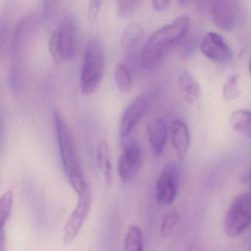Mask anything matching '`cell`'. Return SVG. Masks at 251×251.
Returning <instances> with one entry per match:
<instances>
[{"mask_svg":"<svg viewBox=\"0 0 251 251\" xmlns=\"http://www.w3.org/2000/svg\"><path fill=\"white\" fill-rule=\"evenodd\" d=\"M181 169L178 164L165 165L156 184V201L162 206H169L176 199L180 187Z\"/></svg>","mask_w":251,"mask_h":251,"instance_id":"7","label":"cell"},{"mask_svg":"<svg viewBox=\"0 0 251 251\" xmlns=\"http://www.w3.org/2000/svg\"><path fill=\"white\" fill-rule=\"evenodd\" d=\"M186 251H200L195 246H191L187 249Z\"/></svg>","mask_w":251,"mask_h":251,"instance_id":"30","label":"cell"},{"mask_svg":"<svg viewBox=\"0 0 251 251\" xmlns=\"http://www.w3.org/2000/svg\"><path fill=\"white\" fill-rule=\"evenodd\" d=\"M240 75H232L225 79L223 85V97L227 101H233L238 98L241 93Z\"/></svg>","mask_w":251,"mask_h":251,"instance_id":"20","label":"cell"},{"mask_svg":"<svg viewBox=\"0 0 251 251\" xmlns=\"http://www.w3.org/2000/svg\"><path fill=\"white\" fill-rule=\"evenodd\" d=\"M202 53L212 61L224 63L231 58V50L224 38L219 34L209 32L200 43Z\"/></svg>","mask_w":251,"mask_h":251,"instance_id":"11","label":"cell"},{"mask_svg":"<svg viewBox=\"0 0 251 251\" xmlns=\"http://www.w3.org/2000/svg\"><path fill=\"white\" fill-rule=\"evenodd\" d=\"M139 1V0H117L116 10L118 16L125 19L134 14L138 7Z\"/></svg>","mask_w":251,"mask_h":251,"instance_id":"23","label":"cell"},{"mask_svg":"<svg viewBox=\"0 0 251 251\" xmlns=\"http://www.w3.org/2000/svg\"><path fill=\"white\" fill-rule=\"evenodd\" d=\"M229 125L236 132L251 137V112L246 110H237L231 113Z\"/></svg>","mask_w":251,"mask_h":251,"instance_id":"17","label":"cell"},{"mask_svg":"<svg viewBox=\"0 0 251 251\" xmlns=\"http://www.w3.org/2000/svg\"><path fill=\"white\" fill-rule=\"evenodd\" d=\"M144 237L139 227L131 225L128 227L124 240V251H143Z\"/></svg>","mask_w":251,"mask_h":251,"instance_id":"18","label":"cell"},{"mask_svg":"<svg viewBox=\"0 0 251 251\" xmlns=\"http://www.w3.org/2000/svg\"><path fill=\"white\" fill-rule=\"evenodd\" d=\"M171 140L174 150L180 160H184L191 146L190 128L181 120L174 121L170 127Z\"/></svg>","mask_w":251,"mask_h":251,"instance_id":"12","label":"cell"},{"mask_svg":"<svg viewBox=\"0 0 251 251\" xmlns=\"http://www.w3.org/2000/svg\"><path fill=\"white\" fill-rule=\"evenodd\" d=\"M54 123L62 165L70 182L84 176L78 151L70 129L58 112L54 113Z\"/></svg>","mask_w":251,"mask_h":251,"instance_id":"3","label":"cell"},{"mask_svg":"<svg viewBox=\"0 0 251 251\" xmlns=\"http://www.w3.org/2000/svg\"><path fill=\"white\" fill-rule=\"evenodd\" d=\"M153 6L157 11H164L167 8L170 0H152Z\"/></svg>","mask_w":251,"mask_h":251,"instance_id":"26","label":"cell"},{"mask_svg":"<svg viewBox=\"0 0 251 251\" xmlns=\"http://www.w3.org/2000/svg\"><path fill=\"white\" fill-rule=\"evenodd\" d=\"M13 204V192L7 190L0 199V229H4L11 214Z\"/></svg>","mask_w":251,"mask_h":251,"instance_id":"21","label":"cell"},{"mask_svg":"<svg viewBox=\"0 0 251 251\" xmlns=\"http://www.w3.org/2000/svg\"><path fill=\"white\" fill-rule=\"evenodd\" d=\"M178 2L180 4H182V5H187L190 2L191 0H177Z\"/></svg>","mask_w":251,"mask_h":251,"instance_id":"29","label":"cell"},{"mask_svg":"<svg viewBox=\"0 0 251 251\" xmlns=\"http://www.w3.org/2000/svg\"><path fill=\"white\" fill-rule=\"evenodd\" d=\"M97 166L104 178L106 185L112 184V165L111 162L110 149L105 140H99L96 149Z\"/></svg>","mask_w":251,"mask_h":251,"instance_id":"15","label":"cell"},{"mask_svg":"<svg viewBox=\"0 0 251 251\" xmlns=\"http://www.w3.org/2000/svg\"><path fill=\"white\" fill-rule=\"evenodd\" d=\"M251 225V193L237 196L230 205L225 221L224 230L231 237L243 234Z\"/></svg>","mask_w":251,"mask_h":251,"instance_id":"5","label":"cell"},{"mask_svg":"<svg viewBox=\"0 0 251 251\" xmlns=\"http://www.w3.org/2000/svg\"><path fill=\"white\" fill-rule=\"evenodd\" d=\"M106 70V54L103 43L93 38L87 43L81 69L80 87L85 96L94 94L101 85Z\"/></svg>","mask_w":251,"mask_h":251,"instance_id":"2","label":"cell"},{"mask_svg":"<svg viewBox=\"0 0 251 251\" xmlns=\"http://www.w3.org/2000/svg\"><path fill=\"white\" fill-rule=\"evenodd\" d=\"M147 137L152 153L156 156L163 153L167 141L168 131L164 119L156 118L149 122L147 127Z\"/></svg>","mask_w":251,"mask_h":251,"instance_id":"13","label":"cell"},{"mask_svg":"<svg viewBox=\"0 0 251 251\" xmlns=\"http://www.w3.org/2000/svg\"><path fill=\"white\" fill-rule=\"evenodd\" d=\"M60 0H42L43 16L46 21H50L57 13Z\"/></svg>","mask_w":251,"mask_h":251,"instance_id":"24","label":"cell"},{"mask_svg":"<svg viewBox=\"0 0 251 251\" xmlns=\"http://www.w3.org/2000/svg\"><path fill=\"white\" fill-rule=\"evenodd\" d=\"M144 38V30L138 24L128 25L120 38V47L125 51H131L137 48Z\"/></svg>","mask_w":251,"mask_h":251,"instance_id":"16","label":"cell"},{"mask_svg":"<svg viewBox=\"0 0 251 251\" xmlns=\"http://www.w3.org/2000/svg\"><path fill=\"white\" fill-rule=\"evenodd\" d=\"M249 186H250V189H251V171L250 174H249Z\"/></svg>","mask_w":251,"mask_h":251,"instance_id":"31","label":"cell"},{"mask_svg":"<svg viewBox=\"0 0 251 251\" xmlns=\"http://www.w3.org/2000/svg\"><path fill=\"white\" fill-rule=\"evenodd\" d=\"M249 72H250V74L251 75V60L250 62V64H249Z\"/></svg>","mask_w":251,"mask_h":251,"instance_id":"32","label":"cell"},{"mask_svg":"<svg viewBox=\"0 0 251 251\" xmlns=\"http://www.w3.org/2000/svg\"><path fill=\"white\" fill-rule=\"evenodd\" d=\"M76 207L66 221L63 229V242L64 245H70L81 231L91 209L92 202L91 187L78 194Z\"/></svg>","mask_w":251,"mask_h":251,"instance_id":"8","label":"cell"},{"mask_svg":"<svg viewBox=\"0 0 251 251\" xmlns=\"http://www.w3.org/2000/svg\"><path fill=\"white\" fill-rule=\"evenodd\" d=\"M210 10L212 21L218 28L224 31L235 29L240 16L236 0H214Z\"/></svg>","mask_w":251,"mask_h":251,"instance_id":"9","label":"cell"},{"mask_svg":"<svg viewBox=\"0 0 251 251\" xmlns=\"http://www.w3.org/2000/svg\"><path fill=\"white\" fill-rule=\"evenodd\" d=\"M103 0H90L88 8V19L90 22H95L101 10Z\"/></svg>","mask_w":251,"mask_h":251,"instance_id":"25","label":"cell"},{"mask_svg":"<svg viewBox=\"0 0 251 251\" xmlns=\"http://www.w3.org/2000/svg\"><path fill=\"white\" fill-rule=\"evenodd\" d=\"M178 85L187 103L195 104L200 100L201 87L191 73L187 71L183 72L178 76Z\"/></svg>","mask_w":251,"mask_h":251,"instance_id":"14","label":"cell"},{"mask_svg":"<svg viewBox=\"0 0 251 251\" xmlns=\"http://www.w3.org/2000/svg\"><path fill=\"white\" fill-rule=\"evenodd\" d=\"M77 29L75 20L66 16L59 22L49 40V51L56 63L68 61L76 51Z\"/></svg>","mask_w":251,"mask_h":251,"instance_id":"4","label":"cell"},{"mask_svg":"<svg viewBox=\"0 0 251 251\" xmlns=\"http://www.w3.org/2000/svg\"><path fill=\"white\" fill-rule=\"evenodd\" d=\"M190 19L181 17L158 29L147 40L141 50L140 61L147 70L159 67L171 48L188 33Z\"/></svg>","mask_w":251,"mask_h":251,"instance_id":"1","label":"cell"},{"mask_svg":"<svg viewBox=\"0 0 251 251\" xmlns=\"http://www.w3.org/2000/svg\"><path fill=\"white\" fill-rule=\"evenodd\" d=\"M198 1V6L200 8L206 9L207 7L212 6L214 0H197Z\"/></svg>","mask_w":251,"mask_h":251,"instance_id":"28","label":"cell"},{"mask_svg":"<svg viewBox=\"0 0 251 251\" xmlns=\"http://www.w3.org/2000/svg\"><path fill=\"white\" fill-rule=\"evenodd\" d=\"M114 81L118 89L122 93L131 90L133 83L132 73L126 63H121L116 66L114 72Z\"/></svg>","mask_w":251,"mask_h":251,"instance_id":"19","label":"cell"},{"mask_svg":"<svg viewBox=\"0 0 251 251\" xmlns=\"http://www.w3.org/2000/svg\"><path fill=\"white\" fill-rule=\"evenodd\" d=\"M179 221V215L176 210L169 211L164 216L160 227V234L163 237H168L173 233Z\"/></svg>","mask_w":251,"mask_h":251,"instance_id":"22","label":"cell"},{"mask_svg":"<svg viewBox=\"0 0 251 251\" xmlns=\"http://www.w3.org/2000/svg\"><path fill=\"white\" fill-rule=\"evenodd\" d=\"M154 97L153 91H145L137 96L128 104L122 113L119 122V131L121 138H126L134 131L151 105Z\"/></svg>","mask_w":251,"mask_h":251,"instance_id":"6","label":"cell"},{"mask_svg":"<svg viewBox=\"0 0 251 251\" xmlns=\"http://www.w3.org/2000/svg\"><path fill=\"white\" fill-rule=\"evenodd\" d=\"M142 150L138 143H128L119 156L117 170L121 179L125 181H132L139 173L142 164Z\"/></svg>","mask_w":251,"mask_h":251,"instance_id":"10","label":"cell"},{"mask_svg":"<svg viewBox=\"0 0 251 251\" xmlns=\"http://www.w3.org/2000/svg\"><path fill=\"white\" fill-rule=\"evenodd\" d=\"M6 240L4 230L0 229V251H5Z\"/></svg>","mask_w":251,"mask_h":251,"instance_id":"27","label":"cell"}]
</instances>
